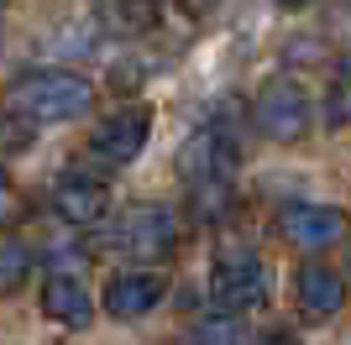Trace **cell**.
Wrapping results in <instances>:
<instances>
[{
  "label": "cell",
  "mask_w": 351,
  "mask_h": 345,
  "mask_svg": "<svg viewBox=\"0 0 351 345\" xmlns=\"http://www.w3.org/2000/svg\"><path fill=\"white\" fill-rule=\"evenodd\" d=\"M241 340H247L241 314H215L205 324H194V335H189V345H241Z\"/></svg>",
  "instance_id": "cell-13"
},
{
  "label": "cell",
  "mask_w": 351,
  "mask_h": 345,
  "mask_svg": "<svg viewBox=\"0 0 351 345\" xmlns=\"http://www.w3.org/2000/svg\"><path fill=\"white\" fill-rule=\"evenodd\" d=\"M89 105H95V84L84 73H69V68H32L11 84V110L21 120H37V126L79 120Z\"/></svg>",
  "instance_id": "cell-1"
},
{
  "label": "cell",
  "mask_w": 351,
  "mask_h": 345,
  "mask_svg": "<svg viewBox=\"0 0 351 345\" xmlns=\"http://www.w3.org/2000/svg\"><path fill=\"white\" fill-rule=\"evenodd\" d=\"M21 215V194L11 188V178L0 172V225H11V220Z\"/></svg>",
  "instance_id": "cell-15"
},
{
  "label": "cell",
  "mask_w": 351,
  "mask_h": 345,
  "mask_svg": "<svg viewBox=\"0 0 351 345\" xmlns=\"http://www.w3.org/2000/svg\"><path fill=\"white\" fill-rule=\"evenodd\" d=\"M116 16H121L126 31H142V27L158 21V0H116Z\"/></svg>",
  "instance_id": "cell-14"
},
{
  "label": "cell",
  "mask_w": 351,
  "mask_h": 345,
  "mask_svg": "<svg viewBox=\"0 0 351 345\" xmlns=\"http://www.w3.org/2000/svg\"><path fill=\"white\" fill-rule=\"evenodd\" d=\"M105 209H110V188H105L100 178H84V172L58 178V188H53V215H58L63 225H95V220H105Z\"/></svg>",
  "instance_id": "cell-10"
},
{
  "label": "cell",
  "mask_w": 351,
  "mask_h": 345,
  "mask_svg": "<svg viewBox=\"0 0 351 345\" xmlns=\"http://www.w3.org/2000/svg\"><path fill=\"white\" fill-rule=\"evenodd\" d=\"M252 120H257V131H263L267 142H299L309 131V120H315V110H309V94L299 84L267 79L257 89V100H252Z\"/></svg>",
  "instance_id": "cell-2"
},
{
  "label": "cell",
  "mask_w": 351,
  "mask_h": 345,
  "mask_svg": "<svg viewBox=\"0 0 351 345\" xmlns=\"http://www.w3.org/2000/svg\"><path fill=\"white\" fill-rule=\"evenodd\" d=\"M278 230H283V241H293L299 251H320V246H336L346 235V215L336 204H283Z\"/></svg>",
  "instance_id": "cell-7"
},
{
  "label": "cell",
  "mask_w": 351,
  "mask_h": 345,
  "mask_svg": "<svg viewBox=\"0 0 351 345\" xmlns=\"http://www.w3.org/2000/svg\"><path fill=\"white\" fill-rule=\"evenodd\" d=\"M263 345H299V340H293V335H267Z\"/></svg>",
  "instance_id": "cell-16"
},
{
  "label": "cell",
  "mask_w": 351,
  "mask_h": 345,
  "mask_svg": "<svg viewBox=\"0 0 351 345\" xmlns=\"http://www.w3.org/2000/svg\"><path fill=\"white\" fill-rule=\"evenodd\" d=\"M293 298H299V314L304 319H336L346 309V283H341L336 267L325 261H304L293 272Z\"/></svg>",
  "instance_id": "cell-9"
},
{
  "label": "cell",
  "mask_w": 351,
  "mask_h": 345,
  "mask_svg": "<svg viewBox=\"0 0 351 345\" xmlns=\"http://www.w3.org/2000/svg\"><path fill=\"white\" fill-rule=\"evenodd\" d=\"M32 246L21 241V235H0V298L5 293H16V288L32 277Z\"/></svg>",
  "instance_id": "cell-12"
},
{
  "label": "cell",
  "mask_w": 351,
  "mask_h": 345,
  "mask_svg": "<svg viewBox=\"0 0 351 345\" xmlns=\"http://www.w3.org/2000/svg\"><path fill=\"white\" fill-rule=\"evenodd\" d=\"M236 142L226 136L220 126H205L194 131L189 142H184V152H178V168H184V178H189V188L199 194V188H231V172H236Z\"/></svg>",
  "instance_id": "cell-4"
},
{
  "label": "cell",
  "mask_w": 351,
  "mask_h": 345,
  "mask_svg": "<svg viewBox=\"0 0 351 345\" xmlns=\"http://www.w3.org/2000/svg\"><path fill=\"white\" fill-rule=\"evenodd\" d=\"M147 131H152V110L147 105H126V110L105 115L100 126L89 131V157L100 168H126L147 146Z\"/></svg>",
  "instance_id": "cell-5"
},
{
  "label": "cell",
  "mask_w": 351,
  "mask_h": 345,
  "mask_svg": "<svg viewBox=\"0 0 351 345\" xmlns=\"http://www.w3.org/2000/svg\"><path fill=\"white\" fill-rule=\"evenodd\" d=\"M210 298H215L220 314H247L267 298V272L252 251H226V257L210 267Z\"/></svg>",
  "instance_id": "cell-3"
},
{
  "label": "cell",
  "mask_w": 351,
  "mask_h": 345,
  "mask_svg": "<svg viewBox=\"0 0 351 345\" xmlns=\"http://www.w3.org/2000/svg\"><path fill=\"white\" fill-rule=\"evenodd\" d=\"M278 5H283V11H304L309 0H278Z\"/></svg>",
  "instance_id": "cell-17"
},
{
  "label": "cell",
  "mask_w": 351,
  "mask_h": 345,
  "mask_svg": "<svg viewBox=\"0 0 351 345\" xmlns=\"http://www.w3.org/2000/svg\"><path fill=\"white\" fill-rule=\"evenodd\" d=\"M43 314L53 324H69V330H84L89 319H95V298H89V288L69 272H53L43 283Z\"/></svg>",
  "instance_id": "cell-11"
},
{
  "label": "cell",
  "mask_w": 351,
  "mask_h": 345,
  "mask_svg": "<svg viewBox=\"0 0 351 345\" xmlns=\"http://www.w3.org/2000/svg\"><path fill=\"white\" fill-rule=\"evenodd\" d=\"M162 293H168V283H162V272H152V267H136V272H116L110 283H105V314L110 319H142L152 314L162 303Z\"/></svg>",
  "instance_id": "cell-8"
},
{
  "label": "cell",
  "mask_w": 351,
  "mask_h": 345,
  "mask_svg": "<svg viewBox=\"0 0 351 345\" xmlns=\"http://www.w3.org/2000/svg\"><path fill=\"white\" fill-rule=\"evenodd\" d=\"M210 5H215V0H189V11H210Z\"/></svg>",
  "instance_id": "cell-18"
},
{
  "label": "cell",
  "mask_w": 351,
  "mask_h": 345,
  "mask_svg": "<svg viewBox=\"0 0 351 345\" xmlns=\"http://www.w3.org/2000/svg\"><path fill=\"white\" fill-rule=\"evenodd\" d=\"M121 246H126L136 261L173 257V246H178V215L168 209V204H136L132 215L121 220Z\"/></svg>",
  "instance_id": "cell-6"
}]
</instances>
